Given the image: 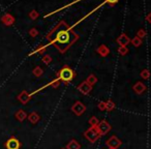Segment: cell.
<instances>
[{
    "label": "cell",
    "instance_id": "cell-11",
    "mask_svg": "<svg viewBox=\"0 0 151 149\" xmlns=\"http://www.w3.org/2000/svg\"><path fill=\"white\" fill-rule=\"evenodd\" d=\"M27 118H28V120H29V121L31 122L32 124H36L38 121H40V116L38 115L36 112H31L29 115H27Z\"/></svg>",
    "mask_w": 151,
    "mask_h": 149
},
{
    "label": "cell",
    "instance_id": "cell-12",
    "mask_svg": "<svg viewBox=\"0 0 151 149\" xmlns=\"http://www.w3.org/2000/svg\"><path fill=\"white\" fill-rule=\"evenodd\" d=\"M16 119L19 120V121H24V120L27 118V113H26L24 110H19V111L16 113Z\"/></svg>",
    "mask_w": 151,
    "mask_h": 149
},
{
    "label": "cell",
    "instance_id": "cell-2",
    "mask_svg": "<svg viewBox=\"0 0 151 149\" xmlns=\"http://www.w3.org/2000/svg\"><path fill=\"white\" fill-rule=\"evenodd\" d=\"M73 71L68 66H64L58 73V80H61L63 82H70L73 79Z\"/></svg>",
    "mask_w": 151,
    "mask_h": 149
},
{
    "label": "cell",
    "instance_id": "cell-23",
    "mask_svg": "<svg viewBox=\"0 0 151 149\" xmlns=\"http://www.w3.org/2000/svg\"><path fill=\"white\" fill-rule=\"evenodd\" d=\"M141 77H142L143 79H148L149 78V71H147V69H144V71L141 73Z\"/></svg>",
    "mask_w": 151,
    "mask_h": 149
},
{
    "label": "cell",
    "instance_id": "cell-18",
    "mask_svg": "<svg viewBox=\"0 0 151 149\" xmlns=\"http://www.w3.org/2000/svg\"><path fill=\"white\" fill-rule=\"evenodd\" d=\"M88 122H89V124H90V126H96L97 123L99 122V120L97 119V118L95 117V116H92V117H91L90 119H89Z\"/></svg>",
    "mask_w": 151,
    "mask_h": 149
},
{
    "label": "cell",
    "instance_id": "cell-1",
    "mask_svg": "<svg viewBox=\"0 0 151 149\" xmlns=\"http://www.w3.org/2000/svg\"><path fill=\"white\" fill-rule=\"evenodd\" d=\"M52 42L60 46H67V45L70 44V35H69V32L67 30H60L58 33L56 34L54 40Z\"/></svg>",
    "mask_w": 151,
    "mask_h": 149
},
{
    "label": "cell",
    "instance_id": "cell-3",
    "mask_svg": "<svg viewBox=\"0 0 151 149\" xmlns=\"http://www.w3.org/2000/svg\"><path fill=\"white\" fill-rule=\"evenodd\" d=\"M84 137L89 141L90 143H94L99 138V132L96 130V126H90L86 132H84Z\"/></svg>",
    "mask_w": 151,
    "mask_h": 149
},
{
    "label": "cell",
    "instance_id": "cell-10",
    "mask_svg": "<svg viewBox=\"0 0 151 149\" xmlns=\"http://www.w3.org/2000/svg\"><path fill=\"white\" fill-rule=\"evenodd\" d=\"M132 89H134V91L137 93V94H142V93L146 90V86H145L142 82H138L134 85Z\"/></svg>",
    "mask_w": 151,
    "mask_h": 149
},
{
    "label": "cell",
    "instance_id": "cell-4",
    "mask_svg": "<svg viewBox=\"0 0 151 149\" xmlns=\"http://www.w3.org/2000/svg\"><path fill=\"white\" fill-rule=\"evenodd\" d=\"M111 128H112L111 125H110V123L107 120H101L96 125V130H99V136H105V135H107L108 132L111 130Z\"/></svg>",
    "mask_w": 151,
    "mask_h": 149
},
{
    "label": "cell",
    "instance_id": "cell-22",
    "mask_svg": "<svg viewBox=\"0 0 151 149\" xmlns=\"http://www.w3.org/2000/svg\"><path fill=\"white\" fill-rule=\"evenodd\" d=\"M97 107H99V109L101 110V111H106V103L105 101H99V105H97Z\"/></svg>",
    "mask_w": 151,
    "mask_h": 149
},
{
    "label": "cell",
    "instance_id": "cell-15",
    "mask_svg": "<svg viewBox=\"0 0 151 149\" xmlns=\"http://www.w3.org/2000/svg\"><path fill=\"white\" fill-rule=\"evenodd\" d=\"M105 103H106V111L111 112L115 109V104H114L111 99H109L108 101H105Z\"/></svg>",
    "mask_w": 151,
    "mask_h": 149
},
{
    "label": "cell",
    "instance_id": "cell-9",
    "mask_svg": "<svg viewBox=\"0 0 151 149\" xmlns=\"http://www.w3.org/2000/svg\"><path fill=\"white\" fill-rule=\"evenodd\" d=\"M30 97H31V95H30L29 93H27V91H25V90L22 91V92L18 95V99H19L20 103L23 104V105H26V104L30 101Z\"/></svg>",
    "mask_w": 151,
    "mask_h": 149
},
{
    "label": "cell",
    "instance_id": "cell-13",
    "mask_svg": "<svg viewBox=\"0 0 151 149\" xmlns=\"http://www.w3.org/2000/svg\"><path fill=\"white\" fill-rule=\"evenodd\" d=\"M66 149H81V145L76 140H70L66 145Z\"/></svg>",
    "mask_w": 151,
    "mask_h": 149
},
{
    "label": "cell",
    "instance_id": "cell-17",
    "mask_svg": "<svg viewBox=\"0 0 151 149\" xmlns=\"http://www.w3.org/2000/svg\"><path fill=\"white\" fill-rule=\"evenodd\" d=\"M97 52H99V54L101 55V56H107V55L109 54V50H108V48L106 46L99 47V50H97Z\"/></svg>",
    "mask_w": 151,
    "mask_h": 149
},
{
    "label": "cell",
    "instance_id": "cell-21",
    "mask_svg": "<svg viewBox=\"0 0 151 149\" xmlns=\"http://www.w3.org/2000/svg\"><path fill=\"white\" fill-rule=\"evenodd\" d=\"M118 51H119V53L121 55H125L126 53L128 52L127 48H126V47H124V46H120V48L118 49Z\"/></svg>",
    "mask_w": 151,
    "mask_h": 149
},
{
    "label": "cell",
    "instance_id": "cell-25",
    "mask_svg": "<svg viewBox=\"0 0 151 149\" xmlns=\"http://www.w3.org/2000/svg\"><path fill=\"white\" fill-rule=\"evenodd\" d=\"M108 3H110V4H114V3L118 2V0H106Z\"/></svg>",
    "mask_w": 151,
    "mask_h": 149
},
{
    "label": "cell",
    "instance_id": "cell-20",
    "mask_svg": "<svg viewBox=\"0 0 151 149\" xmlns=\"http://www.w3.org/2000/svg\"><path fill=\"white\" fill-rule=\"evenodd\" d=\"M132 45H134V47H139L141 44H142V42H141V38L140 37H134V40H132Z\"/></svg>",
    "mask_w": 151,
    "mask_h": 149
},
{
    "label": "cell",
    "instance_id": "cell-14",
    "mask_svg": "<svg viewBox=\"0 0 151 149\" xmlns=\"http://www.w3.org/2000/svg\"><path fill=\"white\" fill-rule=\"evenodd\" d=\"M117 42L120 44V46H124V47H126V45H127L128 42H130V40H129V38H128L127 36L125 35V34H122V35H120L119 37H118Z\"/></svg>",
    "mask_w": 151,
    "mask_h": 149
},
{
    "label": "cell",
    "instance_id": "cell-8",
    "mask_svg": "<svg viewBox=\"0 0 151 149\" xmlns=\"http://www.w3.org/2000/svg\"><path fill=\"white\" fill-rule=\"evenodd\" d=\"M78 90L83 94H89L90 91L92 90V86H90L87 82H83L78 86Z\"/></svg>",
    "mask_w": 151,
    "mask_h": 149
},
{
    "label": "cell",
    "instance_id": "cell-16",
    "mask_svg": "<svg viewBox=\"0 0 151 149\" xmlns=\"http://www.w3.org/2000/svg\"><path fill=\"white\" fill-rule=\"evenodd\" d=\"M86 82L88 83L90 86H93V85L95 84V83L97 82V79H96V77L94 76V75H90V76L87 78V80H86Z\"/></svg>",
    "mask_w": 151,
    "mask_h": 149
},
{
    "label": "cell",
    "instance_id": "cell-7",
    "mask_svg": "<svg viewBox=\"0 0 151 149\" xmlns=\"http://www.w3.org/2000/svg\"><path fill=\"white\" fill-rule=\"evenodd\" d=\"M71 111H73V113H75L77 116H81L83 113H85L86 107H85L81 101H76V103L73 105V107H71Z\"/></svg>",
    "mask_w": 151,
    "mask_h": 149
},
{
    "label": "cell",
    "instance_id": "cell-5",
    "mask_svg": "<svg viewBox=\"0 0 151 149\" xmlns=\"http://www.w3.org/2000/svg\"><path fill=\"white\" fill-rule=\"evenodd\" d=\"M106 145H107L110 149H118L122 145V141L120 140L118 137L112 136L111 138H109L106 141Z\"/></svg>",
    "mask_w": 151,
    "mask_h": 149
},
{
    "label": "cell",
    "instance_id": "cell-27",
    "mask_svg": "<svg viewBox=\"0 0 151 149\" xmlns=\"http://www.w3.org/2000/svg\"><path fill=\"white\" fill-rule=\"evenodd\" d=\"M61 149H66V148H61Z\"/></svg>",
    "mask_w": 151,
    "mask_h": 149
},
{
    "label": "cell",
    "instance_id": "cell-6",
    "mask_svg": "<svg viewBox=\"0 0 151 149\" xmlns=\"http://www.w3.org/2000/svg\"><path fill=\"white\" fill-rule=\"evenodd\" d=\"M6 149H20L21 148V142L16 137H11L4 144Z\"/></svg>",
    "mask_w": 151,
    "mask_h": 149
},
{
    "label": "cell",
    "instance_id": "cell-24",
    "mask_svg": "<svg viewBox=\"0 0 151 149\" xmlns=\"http://www.w3.org/2000/svg\"><path fill=\"white\" fill-rule=\"evenodd\" d=\"M51 60H52V58H51L50 56H45L44 58H42V61H44L45 63H47V64H48V63H50Z\"/></svg>",
    "mask_w": 151,
    "mask_h": 149
},
{
    "label": "cell",
    "instance_id": "cell-26",
    "mask_svg": "<svg viewBox=\"0 0 151 149\" xmlns=\"http://www.w3.org/2000/svg\"><path fill=\"white\" fill-rule=\"evenodd\" d=\"M142 36H145V32L143 31V30H140V31H139V36H138V37H142Z\"/></svg>",
    "mask_w": 151,
    "mask_h": 149
},
{
    "label": "cell",
    "instance_id": "cell-19",
    "mask_svg": "<svg viewBox=\"0 0 151 149\" xmlns=\"http://www.w3.org/2000/svg\"><path fill=\"white\" fill-rule=\"evenodd\" d=\"M33 75H34V76H36V77H40L42 75V69L40 68V66L35 67V68L33 69Z\"/></svg>",
    "mask_w": 151,
    "mask_h": 149
}]
</instances>
